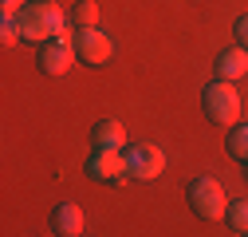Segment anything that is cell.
<instances>
[{
    "label": "cell",
    "mask_w": 248,
    "mask_h": 237,
    "mask_svg": "<svg viewBox=\"0 0 248 237\" xmlns=\"http://www.w3.org/2000/svg\"><path fill=\"white\" fill-rule=\"evenodd\" d=\"M201 111L213 127H236L240 123V95L229 79H213L201 91Z\"/></svg>",
    "instance_id": "1"
},
{
    "label": "cell",
    "mask_w": 248,
    "mask_h": 237,
    "mask_svg": "<svg viewBox=\"0 0 248 237\" xmlns=\"http://www.w3.org/2000/svg\"><path fill=\"white\" fill-rule=\"evenodd\" d=\"M20 16V32H24V40H32V44H44V40H51V36H59L63 32V12H59L51 0H28V4L16 12Z\"/></svg>",
    "instance_id": "2"
},
{
    "label": "cell",
    "mask_w": 248,
    "mask_h": 237,
    "mask_svg": "<svg viewBox=\"0 0 248 237\" xmlns=\"http://www.w3.org/2000/svg\"><path fill=\"white\" fill-rule=\"evenodd\" d=\"M189 210L201 218V221H221L229 214V198H225V186L217 182L213 174H201L189 182Z\"/></svg>",
    "instance_id": "3"
},
{
    "label": "cell",
    "mask_w": 248,
    "mask_h": 237,
    "mask_svg": "<svg viewBox=\"0 0 248 237\" xmlns=\"http://www.w3.org/2000/svg\"><path fill=\"white\" fill-rule=\"evenodd\" d=\"M87 174L95 182H107V186H122L130 178V166H126V151L122 146H95V154L87 158Z\"/></svg>",
    "instance_id": "4"
},
{
    "label": "cell",
    "mask_w": 248,
    "mask_h": 237,
    "mask_svg": "<svg viewBox=\"0 0 248 237\" xmlns=\"http://www.w3.org/2000/svg\"><path fill=\"white\" fill-rule=\"evenodd\" d=\"M71 59H75V36L67 32H59V36H51V40H44L40 44V51H36V68L44 71V75H63L67 68H71Z\"/></svg>",
    "instance_id": "5"
},
{
    "label": "cell",
    "mask_w": 248,
    "mask_h": 237,
    "mask_svg": "<svg viewBox=\"0 0 248 237\" xmlns=\"http://www.w3.org/2000/svg\"><path fill=\"white\" fill-rule=\"evenodd\" d=\"M126 166H130V178L154 182V178H162V170H166V154H162V146H154V142H138V146L126 151Z\"/></svg>",
    "instance_id": "6"
},
{
    "label": "cell",
    "mask_w": 248,
    "mask_h": 237,
    "mask_svg": "<svg viewBox=\"0 0 248 237\" xmlns=\"http://www.w3.org/2000/svg\"><path fill=\"white\" fill-rule=\"evenodd\" d=\"M75 55L83 59V64H91V68L107 64V59H110V36L103 32L99 24L95 28H79V32H75Z\"/></svg>",
    "instance_id": "7"
},
{
    "label": "cell",
    "mask_w": 248,
    "mask_h": 237,
    "mask_svg": "<svg viewBox=\"0 0 248 237\" xmlns=\"http://www.w3.org/2000/svg\"><path fill=\"white\" fill-rule=\"evenodd\" d=\"M83 225H87V218L75 202H59L51 210V233H59V237H79Z\"/></svg>",
    "instance_id": "8"
},
{
    "label": "cell",
    "mask_w": 248,
    "mask_h": 237,
    "mask_svg": "<svg viewBox=\"0 0 248 237\" xmlns=\"http://www.w3.org/2000/svg\"><path fill=\"white\" fill-rule=\"evenodd\" d=\"M213 71H217V79H229V83L244 79V71H248V51H244L240 44H236V48H225L221 55H217Z\"/></svg>",
    "instance_id": "9"
},
{
    "label": "cell",
    "mask_w": 248,
    "mask_h": 237,
    "mask_svg": "<svg viewBox=\"0 0 248 237\" xmlns=\"http://www.w3.org/2000/svg\"><path fill=\"white\" fill-rule=\"evenodd\" d=\"M91 142L95 146H126V127H122L118 118H99V123L91 127Z\"/></svg>",
    "instance_id": "10"
},
{
    "label": "cell",
    "mask_w": 248,
    "mask_h": 237,
    "mask_svg": "<svg viewBox=\"0 0 248 237\" xmlns=\"http://www.w3.org/2000/svg\"><path fill=\"white\" fill-rule=\"evenodd\" d=\"M229 154L236 162H248V123H236L229 135Z\"/></svg>",
    "instance_id": "11"
},
{
    "label": "cell",
    "mask_w": 248,
    "mask_h": 237,
    "mask_svg": "<svg viewBox=\"0 0 248 237\" xmlns=\"http://www.w3.org/2000/svg\"><path fill=\"white\" fill-rule=\"evenodd\" d=\"M24 40V32H20V16L16 12H4V16H0V44H20Z\"/></svg>",
    "instance_id": "12"
},
{
    "label": "cell",
    "mask_w": 248,
    "mask_h": 237,
    "mask_svg": "<svg viewBox=\"0 0 248 237\" xmlns=\"http://www.w3.org/2000/svg\"><path fill=\"white\" fill-rule=\"evenodd\" d=\"M71 20L79 28H95L99 24V4H95V0H79V4L71 8Z\"/></svg>",
    "instance_id": "13"
},
{
    "label": "cell",
    "mask_w": 248,
    "mask_h": 237,
    "mask_svg": "<svg viewBox=\"0 0 248 237\" xmlns=\"http://www.w3.org/2000/svg\"><path fill=\"white\" fill-rule=\"evenodd\" d=\"M225 218H229V229H232V233H248V198L232 202Z\"/></svg>",
    "instance_id": "14"
},
{
    "label": "cell",
    "mask_w": 248,
    "mask_h": 237,
    "mask_svg": "<svg viewBox=\"0 0 248 237\" xmlns=\"http://www.w3.org/2000/svg\"><path fill=\"white\" fill-rule=\"evenodd\" d=\"M232 36H236V44L248 51V16H240V20L232 24Z\"/></svg>",
    "instance_id": "15"
},
{
    "label": "cell",
    "mask_w": 248,
    "mask_h": 237,
    "mask_svg": "<svg viewBox=\"0 0 248 237\" xmlns=\"http://www.w3.org/2000/svg\"><path fill=\"white\" fill-rule=\"evenodd\" d=\"M28 4V0H0V8H4V12H20Z\"/></svg>",
    "instance_id": "16"
},
{
    "label": "cell",
    "mask_w": 248,
    "mask_h": 237,
    "mask_svg": "<svg viewBox=\"0 0 248 237\" xmlns=\"http://www.w3.org/2000/svg\"><path fill=\"white\" fill-rule=\"evenodd\" d=\"M244 237H248V233H244Z\"/></svg>",
    "instance_id": "17"
}]
</instances>
